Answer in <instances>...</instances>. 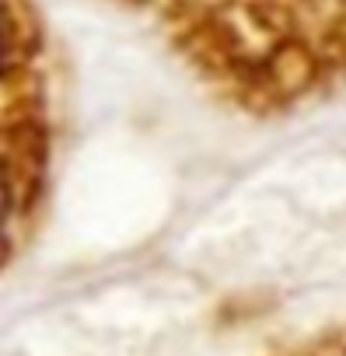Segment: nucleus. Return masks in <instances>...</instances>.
Wrapping results in <instances>:
<instances>
[{
  "label": "nucleus",
  "instance_id": "1",
  "mask_svg": "<svg viewBox=\"0 0 346 356\" xmlns=\"http://www.w3.org/2000/svg\"><path fill=\"white\" fill-rule=\"evenodd\" d=\"M4 217H8V189H4V175H0V227H4Z\"/></svg>",
  "mask_w": 346,
  "mask_h": 356
}]
</instances>
